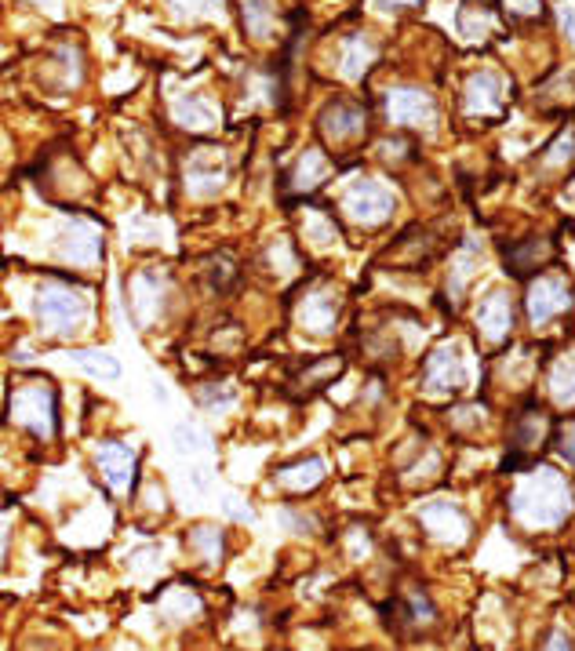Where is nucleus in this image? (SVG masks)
I'll use <instances>...</instances> for the list:
<instances>
[{
	"label": "nucleus",
	"instance_id": "4",
	"mask_svg": "<svg viewBox=\"0 0 575 651\" xmlns=\"http://www.w3.org/2000/svg\"><path fill=\"white\" fill-rule=\"evenodd\" d=\"M11 411H15V419L26 422L41 437H55V430H59V422H55V393L44 390V386H22L15 393V401H11Z\"/></svg>",
	"mask_w": 575,
	"mask_h": 651
},
{
	"label": "nucleus",
	"instance_id": "24",
	"mask_svg": "<svg viewBox=\"0 0 575 651\" xmlns=\"http://www.w3.org/2000/svg\"><path fill=\"white\" fill-rule=\"evenodd\" d=\"M175 15H190V19H222V0H168Z\"/></svg>",
	"mask_w": 575,
	"mask_h": 651
},
{
	"label": "nucleus",
	"instance_id": "23",
	"mask_svg": "<svg viewBox=\"0 0 575 651\" xmlns=\"http://www.w3.org/2000/svg\"><path fill=\"white\" fill-rule=\"evenodd\" d=\"M575 161V128L561 131L554 142H550V153H543V168H565Z\"/></svg>",
	"mask_w": 575,
	"mask_h": 651
},
{
	"label": "nucleus",
	"instance_id": "7",
	"mask_svg": "<svg viewBox=\"0 0 575 651\" xmlns=\"http://www.w3.org/2000/svg\"><path fill=\"white\" fill-rule=\"evenodd\" d=\"M364 128H368V113H364L361 106H357V102H350V99L332 102V106L321 113L324 139H332V142H354Z\"/></svg>",
	"mask_w": 575,
	"mask_h": 651
},
{
	"label": "nucleus",
	"instance_id": "19",
	"mask_svg": "<svg viewBox=\"0 0 575 651\" xmlns=\"http://www.w3.org/2000/svg\"><path fill=\"white\" fill-rule=\"evenodd\" d=\"M324 477V462L321 459H310V462H295V466H288V470L277 473V481L288 484V488H313V484Z\"/></svg>",
	"mask_w": 575,
	"mask_h": 651
},
{
	"label": "nucleus",
	"instance_id": "29",
	"mask_svg": "<svg viewBox=\"0 0 575 651\" xmlns=\"http://www.w3.org/2000/svg\"><path fill=\"white\" fill-rule=\"evenodd\" d=\"M510 19H539L543 15V0H506Z\"/></svg>",
	"mask_w": 575,
	"mask_h": 651
},
{
	"label": "nucleus",
	"instance_id": "21",
	"mask_svg": "<svg viewBox=\"0 0 575 651\" xmlns=\"http://www.w3.org/2000/svg\"><path fill=\"white\" fill-rule=\"evenodd\" d=\"M401 619L404 622H412V626H430V622H434V604H430V597H426L423 590H412L408 593V597H404L401 601Z\"/></svg>",
	"mask_w": 575,
	"mask_h": 651
},
{
	"label": "nucleus",
	"instance_id": "32",
	"mask_svg": "<svg viewBox=\"0 0 575 651\" xmlns=\"http://www.w3.org/2000/svg\"><path fill=\"white\" fill-rule=\"evenodd\" d=\"M386 8H408V4H415V0H383Z\"/></svg>",
	"mask_w": 575,
	"mask_h": 651
},
{
	"label": "nucleus",
	"instance_id": "15",
	"mask_svg": "<svg viewBox=\"0 0 575 651\" xmlns=\"http://www.w3.org/2000/svg\"><path fill=\"white\" fill-rule=\"evenodd\" d=\"M324 175H328V164H324V157L317 150H306L303 157H299V164L288 171L284 186H288V190H299V193H310V190H317V186H321Z\"/></svg>",
	"mask_w": 575,
	"mask_h": 651
},
{
	"label": "nucleus",
	"instance_id": "10",
	"mask_svg": "<svg viewBox=\"0 0 575 651\" xmlns=\"http://www.w3.org/2000/svg\"><path fill=\"white\" fill-rule=\"evenodd\" d=\"M419 521L426 524V531L434 535V539L441 542H463L466 539V517L459 506H452V502H426L423 510H419Z\"/></svg>",
	"mask_w": 575,
	"mask_h": 651
},
{
	"label": "nucleus",
	"instance_id": "22",
	"mask_svg": "<svg viewBox=\"0 0 575 651\" xmlns=\"http://www.w3.org/2000/svg\"><path fill=\"white\" fill-rule=\"evenodd\" d=\"M186 182H190L193 193H215L222 186V164H190V175H186Z\"/></svg>",
	"mask_w": 575,
	"mask_h": 651
},
{
	"label": "nucleus",
	"instance_id": "9",
	"mask_svg": "<svg viewBox=\"0 0 575 651\" xmlns=\"http://www.w3.org/2000/svg\"><path fill=\"white\" fill-rule=\"evenodd\" d=\"M554 248L546 237H525V241H514L503 248V259H506V273H514V277H532L535 270H543L546 262H550Z\"/></svg>",
	"mask_w": 575,
	"mask_h": 651
},
{
	"label": "nucleus",
	"instance_id": "6",
	"mask_svg": "<svg viewBox=\"0 0 575 651\" xmlns=\"http://www.w3.org/2000/svg\"><path fill=\"white\" fill-rule=\"evenodd\" d=\"M386 110H390V121L401 124V128H430L437 117V106L434 99L419 88H401L390 95L386 102Z\"/></svg>",
	"mask_w": 575,
	"mask_h": 651
},
{
	"label": "nucleus",
	"instance_id": "26",
	"mask_svg": "<svg viewBox=\"0 0 575 651\" xmlns=\"http://www.w3.org/2000/svg\"><path fill=\"white\" fill-rule=\"evenodd\" d=\"M190 546H193V550H201L204 561H215V557H219V550H222L219 528H208V524H204V528H197L190 535Z\"/></svg>",
	"mask_w": 575,
	"mask_h": 651
},
{
	"label": "nucleus",
	"instance_id": "31",
	"mask_svg": "<svg viewBox=\"0 0 575 651\" xmlns=\"http://www.w3.org/2000/svg\"><path fill=\"white\" fill-rule=\"evenodd\" d=\"M543 651H572V641H568L561 630H554V633H550V641L543 644Z\"/></svg>",
	"mask_w": 575,
	"mask_h": 651
},
{
	"label": "nucleus",
	"instance_id": "25",
	"mask_svg": "<svg viewBox=\"0 0 575 651\" xmlns=\"http://www.w3.org/2000/svg\"><path fill=\"white\" fill-rule=\"evenodd\" d=\"M550 390H554V397L561 404H575V357L554 371V379H550Z\"/></svg>",
	"mask_w": 575,
	"mask_h": 651
},
{
	"label": "nucleus",
	"instance_id": "33",
	"mask_svg": "<svg viewBox=\"0 0 575 651\" xmlns=\"http://www.w3.org/2000/svg\"><path fill=\"white\" fill-rule=\"evenodd\" d=\"M568 197H572V201H575V182H572V186H568Z\"/></svg>",
	"mask_w": 575,
	"mask_h": 651
},
{
	"label": "nucleus",
	"instance_id": "5",
	"mask_svg": "<svg viewBox=\"0 0 575 651\" xmlns=\"http://www.w3.org/2000/svg\"><path fill=\"white\" fill-rule=\"evenodd\" d=\"M568 306H572V291H568V284L561 277H539L528 288V317H532V324L554 321Z\"/></svg>",
	"mask_w": 575,
	"mask_h": 651
},
{
	"label": "nucleus",
	"instance_id": "17",
	"mask_svg": "<svg viewBox=\"0 0 575 651\" xmlns=\"http://www.w3.org/2000/svg\"><path fill=\"white\" fill-rule=\"evenodd\" d=\"M339 51H343V55H339V59H343V73L350 77V81L364 77V70H368V66H372V59H375V48L364 41V37H346Z\"/></svg>",
	"mask_w": 575,
	"mask_h": 651
},
{
	"label": "nucleus",
	"instance_id": "12",
	"mask_svg": "<svg viewBox=\"0 0 575 651\" xmlns=\"http://www.w3.org/2000/svg\"><path fill=\"white\" fill-rule=\"evenodd\" d=\"M510 324H514V306L506 299L503 291H492L481 306H477V328L481 335L492 342H503L510 335Z\"/></svg>",
	"mask_w": 575,
	"mask_h": 651
},
{
	"label": "nucleus",
	"instance_id": "28",
	"mask_svg": "<svg viewBox=\"0 0 575 651\" xmlns=\"http://www.w3.org/2000/svg\"><path fill=\"white\" fill-rule=\"evenodd\" d=\"M179 117H182V124H186V117H193V128H204V124L212 121V110H208V106H204V102H186L182 99L179 102Z\"/></svg>",
	"mask_w": 575,
	"mask_h": 651
},
{
	"label": "nucleus",
	"instance_id": "11",
	"mask_svg": "<svg viewBox=\"0 0 575 651\" xmlns=\"http://www.w3.org/2000/svg\"><path fill=\"white\" fill-rule=\"evenodd\" d=\"M95 459H99L102 477L110 481L113 491H132V481H135V451L132 448L110 441L95 451Z\"/></svg>",
	"mask_w": 575,
	"mask_h": 651
},
{
	"label": "nucleus",
	"instance_id": "3",
	"mask_svg": "<svg viewBox=\"0 0 575 651\" xmlns=\"http://www.w3.org/2000/svg\"><path fill=\"white\" fill-rule=\"evenodd\" d=\"M343 208L350 219L364 222V226H379V222H386L394 215V197H390L386 186L364 179L357 186H350V193L343 197Z\"/></svg>",
	"mask_w": 575,
	"mask_h": 651
},
{
	"label": "nucleus",
	"instance_id": "16",
	"mask_svg": "<svg viewBox=\"0 0 575 651\" xmlns=\"http://www.w3.org/2000/svg\"><path fill=\"white\" fill-rule=\"evenodd\" d=\"M241 11H244V30L252 33L255 41L273 37V26H277V8H273V0H244Z\"/></svg>",
	"mask_w": 575,
	"mask_h": 651
},
{
	"label": "nucleus",
	"instance_id": "1",
	"mask_svg": "<svg viewBox=\"0 0 575 651\" xmlns=\"http://www.w3.org/2000/svg\"><path fill=\"white\" fill-rule=\"evenodd\" d=\"M510 510L528 528H554V524H561L572 513V499H568L565 481L554 470H539L514 491Z\"/></svg>",
	"mask_w": 575,
	"mask_h": 651
},
{
	"label": "nucleus",
	"instance_id": "2",
	"mask_svg": "<svg viewBox=\"0 0 575 651\" xmlns=\"http://www.w3.org/2000/svg\"><path fill=\"white\" fill-rule=\"evenodd\" d=\"M37 313H41V321L48 331L70 335V331L84 321L88 306H84L81 295H73V291H66V288H44L41 299H37Z\"/></svg>",
	"mask_w": 575,
	"mask_h": 651
},
{
	"label": "nucleus",
	"instance_id": "14",
	"mask_svg": "<svg viewBox=\"0 0 575 651\" xmlns=\"http://www.w3.org/2000/svg\"><path fill=\"white\" fill-rule=\"evenodd\" d=\"M335 317H339V302L328 295V291H317L310 299L303 302V310H299V321L303 328L317 331V335H328L335 328Z\"/></svg>",
	"mask_w": 575,
	"mask_h": 651
},
{
	"label": "nucleus",
	"instance_id": "8",
	"mask_svg": "<svg viewBox=\"0 0 575 651\" xmlns=\"http://www.w3.org/2000/svg\"><path fill=\"white\" fill-rule=\"evenodd\" d=\"M426 386L434 393H448V390H459L466 382V368H463V357L455 346H441L426 357Z\"/></svg>",
	"mask_w": 575,
	"mask_h": 651
},
{
	"label": "nucleus",
	"instance_id": "18",
	"mask_svg": "<svg viewBox=\"0 0 575 651\" xmlns=\"http://www.w3.org/2000/svg\"><path fill=\"white\" fill-rule=\"evenodd\" d=\"M543 426H546V419L539 415V408L521 411V415H517V422H514V448L517 451L532 448V444L543 437Z\"/></svg>",
	"mask_w": 575,
	"mask_h": 651
},
{
	"label": "nucleus",
	"instance_id": "13",
	"mask_svg": "<svg viewBox=\"0 0 575 651\" xmlns=\"http://www.w3.org/2000/svg\"><path fill=\"white\" fill-rule=\"evenodd\" d=\"M466 110L481 113V117H495L503 110V84L495 73H474L466 81Z\"/></svg>",
	"mask_w": 575,
	"mask_h": 651
},
{
	"label": "nucleus",
	"instance_id": "20",
	"mask_svg": "<svg viewBox=\"0 0 575 651\" xmlns=\"http://www.w3.org/2000/svg\"><path fill=\"white\" fill-rule=\"evenodd\" d=\"M73 361L81 364L84 371H91V375H99V379H121V361L110 357V353L81 350V353H73Z\"/></svg>",
	"mask_w": 575,
	"mask_h": 651
},
{
	"label": "nucleus",
	"instance_id": "27",
	"mask_svg": "<svg viewBox=\"0 0 575 651\" xmlns=\"http://www.w3.org/2000/svg\"><path fill=\"white\" fill-rule=\"evenodd\" d=\"M343 371V361L339 357H324V361L310 364V371H303V386H324V382L332 379V375H339Z\"/></svg>",
	"mask_w": 575,
	"mask_h": 651
},
{
	"label": "nucleus",
	"instance_id": "30",
	"mask_svg": "<svg viewBox=\"0 0 575 651\" xmlns=\"http://www.w3.org/2000/svg\"><path fill=\"white\" fill-rule=\"evenodd\" d=\"M554 441H557V451H561V459H565L568 466H575V419L561 426V433H557Z\"/></svg>",
	"mask_w": 575,
	"mask_h": 651
}]
</instances>
